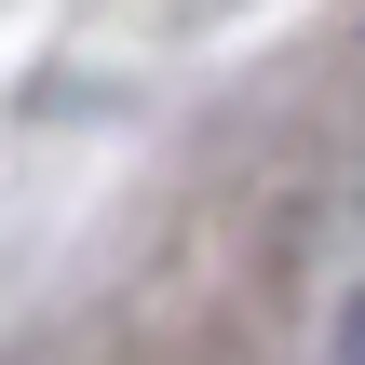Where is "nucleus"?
I'll use <instances>...</instances> for the list:
<instances>
[{
    "label": "nucleus",
    "instance_id": "obj_1",
    "mask_svg": "<svg viewBox=\"0 0 365 365\" xmlns=\"http://www.w3.org/2000/svg\"><path fill=\"white\" fill-rule=\"evenodd\" d=\"M339 365H365V298H352V325H339Z\"/></svg>",
    "mask_w": 365,
    "mask_h": 365
}]
</instances>
